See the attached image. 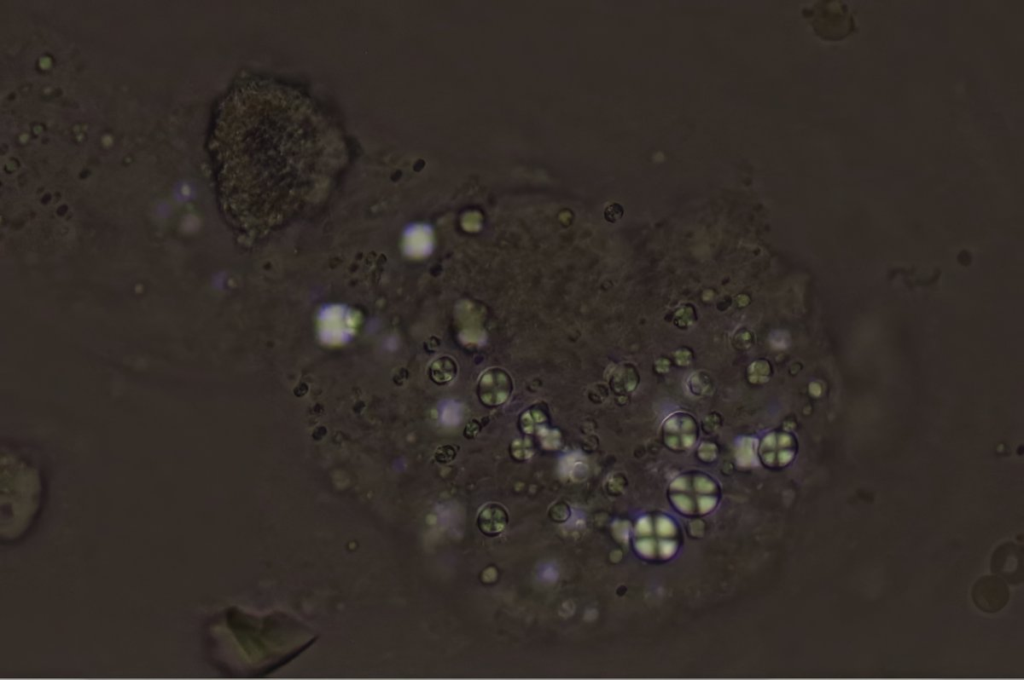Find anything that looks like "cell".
<instances>
[{
  "label": "cell",
  "mask_w": 1024,
  "mask_h": 680,
  "mask_svg": "<svg viewBox=\"0 0 1024 680\" xmlns=\"http://www.w3.org/2000/svg\"><path fill=\"white\" fill-rule=\"evenodd\" d=\"M218 134L231 201L268 215L299 203L334 141L331 127L307 99L264 83L231 96Z\"/></svg>",
  "instance_id": "6da1fadb"
},
{
  "label": "cell",
  "mask_w": 1024,
  "mask_h": 680,
  "mask_svg": "<svg viewBox=\"0 0 1024 680\" xmlns=\"http://www.w3.org/2000/svg\"><path fill=\"white\" fill-rule=\"evenodd\" d=\"M359 325V315L342 304H327L317 314V334L328 346H342L352 340Z\"/></svg>",
  "instance_id": "7a4b0ae2"
},
{
  "label": "cell",
  "mask_w": 1024,
  "mask_h": 680,
  "mask_svg": "<svg viewBox=\"0 0 1024 680\" xmlns=\"http://www.w3.org/2000/svg\"><path fill=\"white\" fill-rule=\"evenodd\" d=\"M812 14L815 30L824 39L841 40L855 29L853 17L841 1H823Z\"/></svg>",
  "instance_id": "3957f363"
},
{
  "label": "cell",
  "mask_w": 1024,
  "mask_h": 680,
  "mask_svg": "<svg viewBox=\"0 0 1024 680\" xmlns=\"http://www.w3.org/2000/svg\"><path fill=\"white\" fill-rule=\"evenodd\" d=\"M674 526L665 518H657L655 525L649 518L640 523L635 532L637 547L647 557H669L676 548Z\"/></svg>",
  "instance_id": "277c9868"
},
{
  "label": "cell",
  "mask_w": 1024,
  "mask_h": 680,
  "mask_svg": "<svg viewBox=\"0 0 1024 680\" xmlns=\"http://www.w3.org/2000/svg\"><path fill=\"white\" fill-rule=\"evenodd\" d=\"M403 249L407 256L421 258L429 255L433 249L431 228L424 224L408 227L403 236Z\"/></svg>",
  "instance_id": "5b68a950"
}]
</instances>
